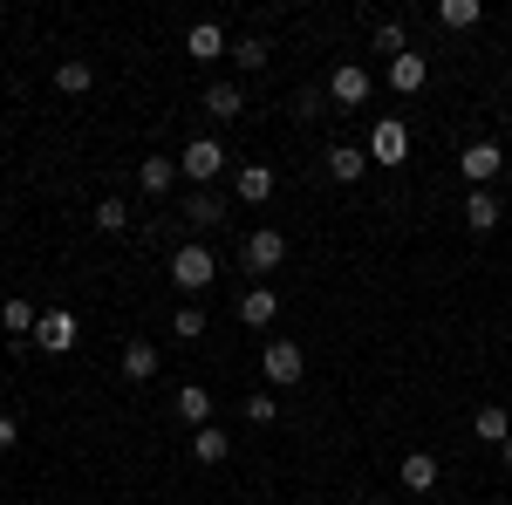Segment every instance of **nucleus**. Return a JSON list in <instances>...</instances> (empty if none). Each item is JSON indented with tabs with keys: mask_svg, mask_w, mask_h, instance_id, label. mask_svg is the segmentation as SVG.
Wrapping results in <instances>:
<instances>
[{
	"mask_svg": "<svg viewBox=\"0 0 512 505\" xmlns=\"http://www.w3.org/2000/svg\"><path fill=\"white\" fill-rule=\"evenodd\" d=\"M171 280H178V294H205V287L219 280V267H212L205 246H178V253H171Z\"/></svg>",
	"mask_w": 512,
	"mask_h": 505,
	"instance_id": "obj_1",
	"label": "nucleus"
},
{
	"mask_svg": "<svg viewBox=\"0 0 512 505\" xmlns=\"http://www.w3.org/2000/svg\"><path fill=\"white\" fill-rule=\"evenodd\" d=\"M458 171H465V178H472L478 192H492V178H499V171H506V151H499V144H485V137H478V144H465V151H458Z\"/></svg>",
	"mask_w": 512,
	"mask_h": 505,
	"instance_id": "obj_2",
	"label": "nucleus"
},
{
	"mask_svg": "<svg viewBox=\"0 0 512 505\" xmlns=\"http://www.w3.org/2000/svg\"><path fill=\"white\" fill-rule=\"evenodd\" d=\"M178 171H185L192 185H212V178L226 171V151H219L212 137H192V144H185V157H178Z\"/></svg>",
	"mask_w": 512,
	"mask_h": 505,
	"instance_id": "obj_3",
	"label": "nucleus"
},
{
	"mask_svg": "<svg viewBox=\"0 0 512 505\" xmlns=\"http://www.w3.org/2000/svg\"><path fill=\"white\" fill-rule=\"evenodd\" d=\"M403 157H410V130L403 117H383L369 130V164H403Z\"/></svg>",
	"mask_w": 512,
	"mask_h": 505,
	"instance_id": "obj_4",
	"label": "nucleus"
},
{
	"mask_svg": "<svg viewBox=\"0 0 512 505\" xmlns=\"http://www.w3.org/2000/svg\"><path fill=\"white\" fill-rule=\"evenodd\" d=\"M239 260H246V273H274L280 260H287V239H280L274 226H260V233L239 246Z\"/></svg>",
	"mask_w": 512,
	"mask_h": 505,
	"instance_id": "obj_5",
	"label": "nucleus"
},
{
	"mask_svg": "<svg viewBox=\"0 0 512 505\" xmlns=\"http://www.w3.org/2000/svg\"><path fill=\"white\" fill-rule=\"evenodd\" d=\"M328 103H342V110H362V103H369V69L342 62V69L328 76Z\"/></svg>",
	"mask_w": 512,
	"mask_h": 505,
	"instance_id": "obj_6",
	"label": "nucleus"
},
{
	"mask_svg": "<svg viewBox=\"0 0 512 505\" xmlns=\"http://www.w3.org/2000/svg\"><path fill=\"white\" fill-rule=\"evenodd\" d=\"M35 342L48 355H69V349H76V314H69V308H48V314H41V328H35Z\"/></svg>",
	"mask_w": 512,
	"mask_h": 505,
	"instance_id": "obj_7",
	"label": "nucleus"
},
{
	"mask_svg": "<svg viewBox=\"0 0 512 505\" xmlns=\"http://www.w3.org/2000/svg\"><path fill=\"white\" fill-rule=\"evenodd\" d=\"M260 369H267V383H301L308 355L294 349V342H267V355H260Z\"/></svg>",
	"mask_w": 512,
	"mask_h": 505,
	"instance_id": "obj_8",
	"label": "nucleus"
},
{
	"mask_svg": "<svg viewBox=\"0 0 512 505\" xmlns=\"http://www.w3.org/2000/svg\"><path fill=\"white\" fill-rule=\"evenodd\" d=\"M424 82H431V62H424L417 48H410V55H396V62H390V89H396V96H417Z\"/></svg>",
	"mask_w": 512,
	"mask_h": 505,
	"instance_id": "obj_9",
	"label": "nucleus"
},
{
	"mask_svg": "<svg viewBox=\"0 0 512 505\" xmlns=\"http://www.w3.org/2000/svg\"><path fill=\"white\" fill-rule=\"evenodd\" d=\"M171 410H178V417H185V424H192V430H205V424H212V389L185 383V389H178V396H171Z\"/></svg>",
	"mask_w": 512,
	"mask_h": 505,
	"instance_id": "obj_10",
	"label": "nucleus"
},
{
	"mask_svg": "<svg viewBox=\"0 0 512 505\" xmlns=\"http://www.w3.org/2000/svg\"><path fill=\"white\" fill-rule=\"evenodd\" d=\"M137 185H144L151 198H164L171 185H178V157H144V164H137Z\"/></svg>",
	"mask_w": 512,
	"mask_h": 505,
	"instance_id": "obj_11",
	"label": "nucleus"
},
{
	"mask_svg": "<svg viewBox=\"0 0 512 505\" xmlns=\"http://www.w3.org/2000/svg\"><path fill=\"white\" fill-rule=\"evenodd\" d=\"M185 48H192V62H219L233 41H226V28H212V21H198L192 35H185Z\"/></svg>",
	"mask_w": 512,
	"mask_h": 505,
	"instance_id": "obj_12",
	"label": "nucleus"
},
{
	"mask_svg": "<svg viewBox=\"0 0 512 505\" xmlns=\"http://www.w3.org/2000/svg\"><path fill=\"white\" fill-rule=\"evenodd\" d=\"M362 171H369V151H355V144H335V151H328V178H335V185H355Z\"/></svg>",
	"mask_w": 512,
	"mask_h": 505,
	"instance_id": "obj_13",
	"label": "nucleus"
},
{
	"mask_svg": "<svg viewBox=\"0 0 512 505\" xmlns=\"http://www.w3.org/2000/svg\"><path fill=\"white\" fill-rule=\"evenodd\" d=\"M192 451H198V465H226L233 458V437L219 424H205V430H192Z\"/></svg>",
	"mask_w": 512,
	"mask_h": 505,
	"instance_id": "obj_14",
	"label": "nucleus"
},
{
	"mask_svg": "<svg viewBox=\"0 0 512 505\" xmlns=\"http://www.w3.org/2000/svg\"><path fill=\"white\" fill-rule=\"evenodd\" d=\"M274 314H280V301L267 287H246V294H239V321H246V328H267Z\"/></svg>",
	"mask_w": 512,
	"mask_h": 505,
	"instance_id": "obj_15",
	"label": "nucleus"
},
{
	"mask_svg": "<svg viewBox=\"0 0 512 505\" xmlns=\"http://www.w3.org/2000/svg\"><path fill=\"white\" fill-rule=\"evenodd\" d=\"M499 219H506V205H499L492 192H472V198H465V226H472V233H492Z\"/></svg>",
	"mask_w": 512,
	"mask_h": 505,
	"instance_id": "obj_16",
	"label": "nucleus"
},
{
	"mask_svg": "<svg viewBox=\"0 0 512 505\" xmlns=\"http://www.w3.org/2000/svg\"><path fill=\"white\" fill-rule=\"evenodd\" d=\"M239 198H246V205H267V198H274V171H267V164H239Z\"/></svg>",
	"mask_w": 512,
	"mask_h": 505,
	"instance_id": "obj_17",
	"label": "nucleus"
},
{
	"mask_svg": "<svg viewBox=\"0 0 512 505\" xmlns=\"http://www.w3.org/2000/svg\"><path fill=\"white\" fill-rule=\"evenodd\" d=\"M205 110H212L219 123H233L239 110H246V96H239V82H212V89H205Z\"/></svg>",
	"mask_w": 512,
	"mask_h": 505,
	"instance_id": "obj_18",
	"label": "nucleus"
},
{
	"mask_svg": "<svg viewBox=\"0 0 512 505\" xmlns=\"http://www.w3.org/2000/svg\"><path fill=\"white\" fill-rule=\"evenodd\" d=\"M437 485V458L431 451H410V458H403V492H431Z\"/></svg>",
	"mask_w": 512,
	"mask_h": 505,
	"instance_id": "obj_19",
	"label": "nucleus"
},
{
	"mask_svg": "<svg viewBox=\"0 0 512 505\" xmlns=\"http://www.w3.org/2000/svg\"><path fill=\"white\" fill-rule=\"evenodd\" d=\"M472 437H485V444H506V437H512V417L499 410V403H485V410L472 417Z\"/></svg>",
	"mask_w": 512,
	"mask_h": 505,
	"instance_id": "obj_20",
	"label": "nucleus"
},
{
	"mask_svg": "<svg viewBox=\"0 0 512 505\" xmlns=\"http://www.w3.org/2000/svg\"><path fill=\"white\" fill-rule=\"evenodd\" d=\"M123 376H130V383H151V376H158V349H151V342H130V349H123Z\"/></svg>",
	"mask_w": 512,
	"mask_h": 505,
	"instance_id": "obj_21",
	"label": "nucleus"
},
{
	"mask_svg": "<svg viewBox=\"0 0 512 505\" xmlns=\"http://www.w3.org/2000/svg\"><path fill=\"white\" fill-rule=\"evenodd\" d=\"M478 14H485L478 0H437V21H444L451 35H458V28H478Z\"/></svg>",
	"mask_w": 512,
	"mask_h": 505,
	"instance_id": "obj_22",
	"label": "nucleus"
},
{
	"mask_svg": "<svg viewBox=\"0 0 512 505\" xmlns=\"http://www.w3.org/2000/svg\"><path fill=\"white\" fill-rule=\"evenodd\" d=\"M219 212H226V205H219L212 192H192V198H185V226H219Z\"/></svg>",
	"mask_w": 512,
	"mask_h": 505,
	"instance_id": "obj_23",
	"label": "nucleus"
},
{
	"mask_svg": "<svg viewBox=\"0 0 512 505\" xmlns=\"http://www.w3.org/2000/svg\"><path fill=\"white\" fill-rule=\"evenodd\" d=\"M89 82H96V69H89V62H62V69H55V89H62V96H82Z\"/></svg>",
	"mask_w": 512,
	"mask_h": 505,
	"instance_id": "obj_24",
	"label": "nucleus"
},
{
	"mask_svg": "<svg viewBox=\"0 0 512 505\" xmlns=\"http://www.w3.org/2000/svg\"><path fill=\"white\" fill-rule=\"evenodd\" d=\"M0 321H7L14 335H35V328H41V314L28 308V301H7V308H0Z\"/></svg>",
	"mask_w": 512,
	"mask_h": 505,
	"instance_id": "obj_25",
	"label": "nucleus"
},
{
	"mask_svg": "<svg viewBox=\"0 0 512 505\" xmlns=\"http://www.w3.org/2000/svg\"><path fill=\"white\" fill-rule=\"evenodd\" d=\"M233 55H239V69H267V41H260V35H239Z\"/></svg>",
	"mask_w": 512,
	"mask_h": 505,
	"instance_id": "obj_26",
	"label": "nucleus"
},
{
	"mask_svg": "<svg viewBox=\"0 0 512 505\" xmlns=\"http://www.w3.org/2000/svg\"><path fill=\"white\" fill-rule=\"evenodd\" d=\"M96 226H103V233H123V226H130V205H123V198H103V205H96Z\"/></svg>",
	"mask_w": 512,
	"mask_h": 505,
	"instance_id": "obj_27",
	"label": "nucleus"
},
{
	"mask_svg": "<svg viewBox=\"0 0 512 505\" xmlns=\"http://www.w3.org/2000/svg\"><path fill=\"white\" fill-rule=\"evenodd\" d=\"M171 335H178V342H198V335H205V314H198V308H178V314H171Z\"/></svg>",
	"mask_w": 512,
	"mask_h": 505,
	"instance_id": "obj_28",
	"label": "nucleus"
},
{
	"mask_svg": "<svg viewBox=\"0 0 512 505\" xmlns=\"http://www.w3.org/2000/svg\"><path fill=\"white\" fill-rule=\"evenodd\" d=\"M274 417H280V403L267 389H253V396H246V424H274Z\"/></svg>",
	"mask_w": 512,
	"mask_h": 505,
	"instance_id": "obj_29",
	"label": "nucleus"
},
{
	"mask_svg": "<svg viewBox=\"0 0 512 505\" xmlns=\"http://www.w3.org/2000/svg\"><path fill=\"white\" fill-rule=\"evenodd\" d=\"M376 48H383V55H410V35H403V28H396V21H383V28H376Z\"/></svg>",
	"mask_w": 512,
	"mask_h": 505,
	"instance_id": "obj_30",
	"label": "nucleus"
},
{
	"mask_svg": "<svg viewBox=\"0 0 512 505\" xmlns=\"http://www.w3.org/2000/svg\"><path fill=\"white\" fill-rule=\"evenodd\" d=\"M321 110H328V89H301V96H294V117L301 123H315Z\"/></svg>",
	"mask_w": 512,
	"mask_h": 505,
	"instance_id": "obj_31",
	"label": "nucleus"
},
{
	"mask_svg": "<svg viewBox=\"0 0 512 505\" xmlns=\"http://www.w3.org/2000/svg\"><path fill=\"white\" fill-rule=\"evenodd\" d=\"M14 444H21V424H14V417H0V451H14Z\"/></svg>",
	"mask_w": 512,
	"mask_h": 505,
	"instance_id": "obj_32",
	"label": "nucleus"
},
{
	"mask_svg": "<svg viewBox=\"0 0 512 505\" xmlns=\"http://www.w3.org/2000/svg\"><path fill=\"white\" fill-rule=\"evenodd\" d=\"M499 451H506V465H512V437H506V444H499Z\"/></svg>",
	"mask_w": 512,
	"mask_h": 505,
	"instance_id": "obj_33",
	"label": "nucleus"
},
{
	"mask_svg": "<svg viewBox=\"0 0 512 505\" xmlns=\"http://www.w3.org/2000/svg\"><path fill=\"white\" fill-rule=\"evenodd\" d=\"M355 505H390V499H355Z\"/></svg>",
	"mask_w": 512,
	"mask_h": 505,
	"instance_id": "obj_34",
	"label": "nucleus"
}]
</instances>
